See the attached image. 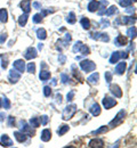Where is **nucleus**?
<instances>
[{
  "mask_svg": "<svg viewBox=\"0 0 137 148\" xmlns=\"http://www.w3.org/2000/svg\"><path fill=\"white\" fill-rule=\"evenodd\" d=\"M103 145H104V141L102 139H93V140L89 141V145L88 146L92 148H100V147H103Z\"/></svg>",
  "mask_w": 137,
  "mask_h": 148,
  "instance_id": "obj_11",
  "label": "nucleus"
},
{
  "mask_svg": "<svg viewBox=\"0 0 137 148\" xmlns=\"http://www.w3.org/2000/svg\"><path fill=\"white\" fill-rule=\"evenodd\" d=\"M56 103L57 104H62V95H59V93L56 95Z\"/></svg>",
  "mask_w": 137,
  "mask_h": 148,
  "instance_id": "obj_48",
  "label": "nucleus"
},
{
  "mask_svg": "<svg viewBox=\"0 0 137 148\" xmlns=\"http://www.w3.org/2000/svg\"><path fill=\"white\" fill-rule=\"evenodd\" d=\"M98 80H100V74L98 73H93L87 79V81H88L90 84H97V83H98Z\"/></svg>",
  "mask_w": 137,
  "mask_h": 148,
  "instance_id": "obj_19",
  "label": "nucleus"
},
{
  "mask_svg": "<svg viewBox=\"0 0 137 148\" xmlns=\"http://www.w3.org/2000/svg\"><path fill=\"white\" fill-rule=\"evenodd\" d=\"M119 2L122 7H129L132 5V0H119Z\"/></svg>",
  "mask_w": 137,
  "mask_h": 148,
  "instance_id": "obj_38",
  "label": "nucleus"
},
{
  "mask_svg": "<svg viewBox=\"0 0 137 148\" xmlns=\"http://www.w3.org/2000/svg\"><path fill=\"white\" fill-rule=\"evenodd\" d=\"M1 66H2V69H7V66H8V63H7V61H2V63H1Z\"/></svg>",
  "mask_w": 137,
  "mask_h": 148,
  "instance_id": "obj_50",
  "label": "nucleus"
},
{
  "mask_svg": "<svg viewBox=\"0 0 137 148\" xmlns=\"http://www.w3.org/2000/svg\"><path fill=\"white\" fill-rule=\"evenodd\" d=\"M126 67H127V64L125 62L119 63L117 65V67H116V73L118 74V75H122V74L125 73V71H126Z\"/></svg>",
  "mask_w": 137,
  "mask_h": 148,
  "instance_id": "obj_14",
  "label": "nucleus"
},
{
  "mask_svg": "<svg viewBox=\"0 0 137 148\" xmlns=\"http://www.w3.org/2000/svg\"><path fill=\"white\" fill-rule=\"evenodd\" d=\"M39 77H40L41 81H47L50 77V73L48 71H41L40 74H39Z\"/></svg>",
  "mask_w": 137,
  "mask_h": 148,
  "instance_id": "obj_26",
  "label": "nucleus"
},
{
  "mask_svg": "<svg viewBox=\"0 0 137 148\" xmlns=\"http://www.w3.org/2000/svg\"><path fill=\"white\" fill-rule=\"evenodd\" d=\"M89 111H90V113L94 115V116H98L100 114H101V107H100V105L96 103V104H93L92 105V107L89 108Z\"/></svg>",
  "mask_w": 137,
  "mask_h": 148,
  "instance_id": "obj_15",
  "label": "nucleus"
},
{
  "mask_svg": "<svg viewBox=\"0 0 137 148\" xmlns=\"http://www.w3.org/2000/svg\"><path fill=\"white\" fill-rule=\"evenodd\" d=\"M30 124H31V127L38 128V127L40 125V120H39V117H32V119L30 120Z\"/></svg>",
  "mask_w": 137,
  "mask_h": 148,
  "instance_id": "obj_31",
  "label": "nucleus"
},
{
  "mask_svg": "<svg viewBox=\"0 0 137 148\" xmlns=\"http://www.w3.org/2000/svg\"><path fill=\"white\" fill-rule=\"evenodd\" d=\"M2 107V101H1V98H0V108Z\"/></svg>",
  "mask_w": 137,
  "mask_h": 148,
  "instance_id": "obj_55",
  "label": "nucleus"
},
{
  "mask_svg": "<svg viewBox=\"0 0 137 148\" xmlns=\"http://www.w3.org/2000/svg\"><path fill=\"white\" fill-rule=\"evenodd\" d=\"M24 56H25V58H26V59H33V58H35V57L38 56L35 48H33V47L27 48V49H26V51H25V54H24Z\"/></svg>",
  "mask_w": 137,
  "mask_h": 148,
  "instance_id": "obj_6",
  "label": "nucleus"
},
{
  "mask_svg": "<svg viewBox=\"0 0 137 148\" xmlns=\"http://www.w3.org/2000/svg\"><path fill=\"white\" fill-rule=\"evenodd\" d=\"M0 141H1L2 146H6V147H11L13 146V141H11V139L7 135H2Z\"/></svg>",
  "mask_w": 137,
  "mask_h": 148,
  "instance_id": "obj_12",
  "label": "nucleus"
},
{
  "mask_svg": "<svg viewBox=\"0 0 137 148\" xmlns=\"http://www.w3.org/2000/svg\"><path fill=\"white\" fill-rule=\"evenodd\" d=\"M14 69L16 71H18L19 73L24 72V70H25V62L23 59H18V61L14 62Z\"/></svg>",
  "mask_w": 137,
  "mask_h": 148,
  "instance_id": "obj_9",
  "label": "nucleus"
},
{
  "mask_svg": "<svg viewBox=\"0 0 137 148\" xmlns=\"http://www.w3.org/2000/svg\"><path fill=\"white\" fill-rule=\"evenodd\" d=\"M105 81L108 83H111V81H112V73L111 72H105Z\"/></svg>",
  "mask_w": 137,
  "mask_h": 148,
  "instance_id": "obj_40",
  "label": "nucleus"
},
{
  "mask_svg": "<svg viewBox=\"0 0 137 148\" xmlns=\"http://www.w3.org/2000/svg\"><path fill=\"white\" fill-rule=\"evenodd\" d=\"M61 77H62V82H63L64 84H66L67 81H69V76H67L65 73H62L61 74Z\"/></svg>",
  "mask_w": 137,
  "mask_h": 148,
  "instance_id": "obj_41",
  "label": "nucleus"
},
{
  "mask_svg": "<svg viewBox=\"0 0 137 148\" xmlns=\"http://www.w3.org/2000/svg\"><path fill=\"white\" fill-rule=\"evenodd\" d=\"M27 72L32 74L35 72V64L34 63H29V65H27Z\"/></svg>",
  "mask_w": 137,
  "mask_h": 148,
  "instance_id": "obj_36",
  "label": "nucleus"
},
{
  "mask_svg": "<svg viewBox=\"0 0 137 148\" xmlns=\"http://www.w3.org/2000/svg\"><path fill=\"white\" fill-rule=\"evenodd\" d=\"M80 24H81V26H82L85 30H88V29L90 27V22H89V19H88V18H86V17L81 18Z\"/></svg>",
  "mask_w": 137,
  "mask_h": 148,
  "instance_id": "obj_23",
  "label": "nucleus"
},
{
  "mask_svg": "<svg viewBox=\"0 0 137 148\" xmlns=\"http://www.w3.org/2000/svg\"><path fill=\"white\" fill-rule=\"evenodd\" d=\"M37 37H38V39H40V40H45V39L47 38V32H46V30H45V29H38V30H37Z\"/></svg>",
  "mask_w": 137,
  "mask_h": 148,
  "instance_id": "obj_21",
  "label": "nucleus"
},
{
  "mask_svg": "<svg viewBox=\"0 0 137 148\" xmlns=\"http://www.w3.org/2000/svg\"><path fill=\"white\" fill-rule=\"evenodd\" d=\"M41 21H42L41 14H35V15L33 16V22H34V23H41Z\"/></svg>",
  "mask_w": 137,
  "mask_h": 148,
  "instance_id": "obj_37",
  "label": "nucleus"
},
{
  "mask_svg": "<svg viewBox=\"0 0 137 148\" xmlns=\"http://www.w3.org/2000/svg\"><path fill=\"white\" fill-rule=\"evenodd\" d=\"M117 11H118L117 7H116V6H111V7H109L108 10L105 11V15H106V16H112V15H114Z\"/></svg>",
  "mask_w": 137,
  "mask_h": 148,
  "instance_id": "obj_27",
  "label": "nucleus"
},
{
  "mask_svg": "<svg viewBox=\"0 0 137 148\" xmlns=\"http://www.w3.org/2000/svg\"><path fill=\"white\" fill-rule=\"evenodd\" d=\"M43 95H45L46 97H49V96L51 95V89H50V87H45V88H43Z\"/></svg>",
  "mask_w": 137,
  "mask_h": 148,
  "instance_id": "obj_39",
  "label": "nucleus"
},
{
  "mask_svg": "<svg viewBox=\"0 0 137 148\" xmlns=\"http://www.w3.org/2000/svg\"><path fill=\"white\" fill-rule=\"evenodd\" d=\"M14 124H15V117L14 116H9L8 117V125L9 127H14Z\"/></svg>",
  "mask_w": 137,
  "mask_h": 148,
  "instance_id": "obj_43",
  "label": "nucleus"
},
{
  "mask_svg": "<svg viewBox=\"0 0 137 148\" xmlns=\"http://www.w3.org/2000/svg\"><path fill=\"white\" fill-rule=\"evenodd\" d=\"M2 106H3L6 109H9V108H10V101H9L8 98L5 97V98L2 99Z\"/></svg>",
  "mask_w": 137,
  "mask_h": 148,
  "instance_id": "obj_35",
  "label": "nucleus"
},
{
  "mask_svg": "<svg viewBox=\"0 0 137 148\" xmlns=\"http://www.w3.org/2000/svg\"><path fill=\"white\" fill-rule=\"evenodd\" d=\"M121 21H122L124 24H133V23H135V18H133V17H127V16H124Z\"/></svg>",
  "mask_w": 137,
  "mask_h": 148,
  "instance_id": "obj_32",
  "label": "nucleus"
},
{
  "mask_svg": "<svg viewBox=\"0 0 137 148\" xmlns=\"http://www.w3.org/2000/svg\"><path fill=\"white\" fill-rule=\"evenodd\" d=\"M134 1H136V0H134Z\"/></svg>",
  "mask_w": 137,
  "mask_h": 148,
  "instance_id": "obj_56",
  "label": "nucleus"
},
{
  "mask_svg": "<svg viewBox=\"0 0 137 148\" xmlns=\"http://www.w3.org/2000/svg\"><path fill=\"white\" fill-rule=\"evenodd\" d=\"M19 128H21V130H22V132L24 133V135H27V136H30V137H32L33 136V131L31 130V128L26 124V122L25 121H21L19 122Z\"/></svg>",
  "mask_w": 137,
  "mask_h": 148,
  "instance_id": "obj_5",
  "label": "nucleus"
},
{
  "mask_svg": "<svg viewBox=\"0 0 137 148\" xmlns=\"http://www.w3.org/2000/svg\"><path fill=\"white\" fill-rule=\"evenodd\" d=\"M21 7H22V9L25 14H29L30 10H31V1L30 0H23L21 2Z\"/></svg>",
  "mask_w": 137,
  "mask_h": 148,
  "instance_id": "obj_13",
  "label": "nucleus"
},
{
  "mask_svg": "<svg viewBox=\"0 0 137 148\" xmlns=\"http://www.w3.org/2000/svg\"><path fill=\"white\" fill-rule=\"evenodd\" d=\"M5 117H6V115H5V113H0V122H3V120H5Z\"/></svg>",
  "mask_w": 137,
  "mask_h": 148,
  "instance_id": "obj_51",
  "label": "nucleus"
},
{
  "mask_svg": "<svg viewBox=\"0 0 137 148\" xmlns=\"http://www.w3.org/2000/svg\"><path fill=\"white\" fill-rule=\"evenodd\" d=\"M65 61H66V57H65L64 55H59V56H58V62H59L61 64H64Z\"/></svg>",
  "mask_w": 137,
  "mask_h": 148,
  "instance_id": "obj_45",
  "label": "nucleus"
},
{
  "mask_svg": "<svg viewBox=\"0 0 137 148\" xmlns=\"http://www.w3.org/2000/svg\"><path fill=\"white\" fill-rule=\"evenodd\" d=\"M125 115H126V112H125L124 109L120 111V112L117 114V116L114 117V120H112V121L110 122V125H111V127H116V125L121 124V122H122L124 119H125Z\"/></svg>",
  "mask_w": 137,
  "mask_h": 148,
  "instance_id": "obj_3",
  "label": "nucleus"
},
{
  "mask_svg": "<svg viewBox=\"0 0 137 148\" xmlns=\"http://www.w3.org/2000/svg\"><path fill=\"white\" fill-rule=\"evenodd\" d=\"M50 138H51V132H50V130L45 129V130L41 132V140L45 141V143H47V141L50 140Z\"/></svg>",
  "mask_w": 137,
  "mask_h": 148,
  "instance_id": "obj_16",
  "label": "nucleus"
},
{
  "mask_svg": "<svg viewBox=\"0 0 137 148\" xmlns=\"http://www.w3.org/2000/svg\"><path fill=\"white\" fill-rule=\"evenodd\" d=\"M38 48H39V49H40V50H41V49H42V48H43V45H42V43H40V45H39V46H38Z\"/></svg>",
  "mask_w": 137,
  "mask_h": 148,
  "instance_id": "obj_53",
  "label": "nucleus"
},
{
  "mask_svg": "<svg viewBox=\"0 0 137 148\" xmlns=\"http://www.w3.org/2000/svg\"><path fill=\"white\" fill-rule=\"evenodd\" d=\"M66 100L67 101H71V100H73V98H74V91H70L69 93H67V96H66Z\"/></svg>",
  "mask_w": 137,
  "mask_h": 148,
  "instance_id": "obj_42",
  "label": "nucleus"
},
{
  "mask_svg": "<svg viewBox=\"0 0 137 148\" xmlns=\"http://www.w3.org/2000/svg\"><path fill=\"white\" fill-rule=\"evenodd\" d=\"M76 112H77V105H69V106H66L65 108H64V111H63V114H62V117H63V120H70L71 117H73V115L76 114Z\"/></svg>",
  "mask_w": 137,
  "mask_h": 148,
  "instance_id": "obj_1",
  "label": "nucleus"
},
{
  "mask_svg": "<svg viewBox=\"0 0 137 148\" xmlns=\"http://www.w3.org/2000/svg\"><path fill=\"white\" fill-rule=\"evenodd\" d=\"M98 7H100V2L96 1V0H93V1H90L89 5H88V10H89L90 13H94V11H96V10L98 9Z\"/></svg>",
  "mask_w": 137,
  "mask_h": 148,
  "instance_id": "obj_17",
  "label": "nucleus"
},
{
  "mask_svg": "<svg viewBox=\"0 0 137 148\" xmlns=\"http://www.w3.org/2000/svg\"><path fill=\"white\" fill-rule=\"evenodd\" d=\"M33 7H34L35 9H40V8H41V5H40L39 2H33Z\"/></svg>",
  "mask_w": 137,
  "mask_h": 148,
  "instance_id": "obj_49",
  "label": "nucleus"
},
{
  "mask_svg": "<svg viewBox=\"0 0 137 148\" xmlns=\"http://www.w3.org/2000/svg\"><path fill=\"white\" fill-rule=\"evenodd\" d=\"M80 67H81V70H82L84 72L89 73V72L95 71L96 65H95V63H93L92 61H87V59H85V61H81V63H80Z\"/></svg>",
  "mask_w": 137,
  "mask_h": 148,
  "instance_id": "obj_2",
  "label": "nucleus"
},
{
  "mask_svg": "<svg viewBox=\"0 0 137 148\" xmlns=\"http://www.w3.org/2000/svg\"><path fill=\"white\" fill-rule=\"evenodd\" d=\"M67 131H69V125L63 124V125H61V127H59V129L57 130V133H58L59 136H63V135H65Z\"/></svg>",
  "mask_w": 137,
  "mask_h": 148,
  "instance_id": "obj_25",
  "label": "nucleus"
},
{
  "mask_svg": "<svg viewBox=\"0 0 137 148\" xmlns=\"http://www.w3.org/2000/svg\"><path fill=\"white\" fill-rule=\"evenodd\" d=\"M6 40H7V33H2L0 35V43H3Z\"/></svg>",
  "mask_w": 137,
  "mask_h": 148,
  "instance_id": "obj_46",
  "label": "nucleus"
},
{
  "mask_svg": "<svg viewBox=\"0 0 137 148\" xmlns=\"http://www.w3.org/2000/svg\"><path fill=\"white\" fill-rule=\"evenodd\" d=\"M120 54H122V55H120V56H122V58H127L128 57V54L127 53H120Z\"/></svg>",
  "mask_w": 137,
  "mask_h": 148,
  "instance_id": "obj_52",
  "label": "nucleus"
},
{
  "mask_svg": "<svg viewBox=\"0 0 137 148\" xmlns=\"http://www.w3.org/2000/svg\"><path fill=\"white\" fill-rule=\"evenodd\" d=\"M127 11H128V13H133V11H134V8H133V9L129 8V9H127Z\"/></svg>",
  "mask_w": 137,
  "mask_h": 148,
  "instance_id": "obj_54",
  "label": "nucleus"
},
{
  "mask_svg": "<svg viewBox=\"0 0 137 148\" xmlns=\"http://www.w3.org/2000/svg\"><path fill=\"white\" fill-rule=\"evenodd\" d=\"M79 51L84 55V56H86V55H88L89 53H90V50H89V48L87 47V46H85V45H81L80 46V48H79Z\"/></svg>",
  "mask_w": 137,
  "mask_h": 148,
  "instance_id": "obj_30",
  "label": "nucleus"
},
{
  "mask_svg": "<svg viewBox=\"0 0 137 148\" xmlns=\"http://www.w3.org/2000/svg\"><path fill=\"white\" fill-rule=\"evenodd\" d=\"M119 58H120V53H119V51H114V53L112 54L111 58H110V63H111V64H114V63H117V62L119 61Z\"/></svg>",
  "mask_w": 137,
  "mask_h": 148,
  "instance_id": "obj_24",
  "label": "nucleus"
},
{
  "mask_svg": "<svg viewBox=\"0 0 137 148\" xmlns=\"http://www.w3.org/2000/svg\"><path fill=\"white\" fill-rule=\"evenodd\" d=\"M26 22H27V14H24V15L18 17V24L21 26H24L26 24Z\"/></svg>",
  "mask_w": 137,
  "mask_h": 148,
  "instance_id": "obj_29",
  "label": "nucleus"
},
{
  "mask_svg": "<svg viewBox=\"0 0 137 148\" xmlns=\"http://www.w3.org/2000/svg\"><path fill=\"white\" fill-rule=\"evenodd\" d=\"M14 136H15V138H16V140L18 141V143H24L25 140H26V137H25V135L21 131V132H18V131H16L15 133H14Z\"/></svg>",
  "mask_w": 137,
  "mask_h": 148,
  "instance_id": "obj_20",
  "label": "nucleus"
},
{
  "mask_svg": "<svg viewBox=\"0 0 137 148\" xmlns=\"http://www.w3.org/2000/svg\"><path fill=\"white\" fill-rule=\"evenodd\" d=\"M81 45H82V42H81V41H78V42L76 43V46H74V48H73V51H74V53H76L77 50L79 51V48H80V46H81Z\"/></svg>",
  "mask_w": 137,
  "mask_h": 148,
  "instance_id": "obj_47",
  "label": "nucleus"
},
{
  "mask_svg": "<svg viewBox=\"0 0 137 148\" xmlns=\"http://www.w3.org/2000/svg\"><path fill=\"white\" fill-rule=\"evenodd\" d=\"M108 131V127H101L100 129H97L96 131H93V135H101V133H105Z\"/></svg>",
  "mask_w": 137,
  "mask_h": 148,
  "instance_id": "obj_33",
  "label": "nucleus"
},
{
  "mask_svg": "<svg viewBox=\"0 0 137 148\" xmlns=\"http://www.w3.org/2000/svg\"><path fill=\"white\" fill-rule=\"evenodd\" d=\"M127 34H128L130 38H135V35H136V27H135V26H132V27L127 31Z\"/></svg>",
  "mask_w": 137,
  "mask_h": 148,
  "instance_id": "obj_34",
  "label": "nucleus"
},
{
  "mask_svg": "<svg viewBox=\"0 0 137 148\" xmlns=\"http://www.w3.org/2000/svg\"><path fill=\"white\" fill-rule=\"evenodd\" d=\"M19 77H21V74H19V72H16L14 69L9 71L8 79H9V81H10L11 83H16V82L19 80Z\"/></svg>",
  "mask_w": 137,
  "mask_h": 148,
  "instance_id": "obj_7",
  "label": "nucleus"
},
{
  "mask_svg": "<svg viewBox=\"0 0 137 148\" xmlns=\"http://www.w3.org/2000/svg\"><path fill=\"white\" fill-rule=\"evenodd\" d=\"M127 42H128V40L124 35H118L116 38V45L117 46H125V45H127Z\"/></svg>",
  "mask_w": 137,
  "mask_h": 148,
  "instance_id": "obj_18",
  "label": "nucleus"
},
{
  "mask_svg": "<svg viewBox=\"0 0 137 148\" xmlns=\"http://www.w3.org/2000/svg\"><path fill=\"white\" fill-rule=\"evenodd\" d=\"M102 103H103V106H104L105 109H110V108H112L113 106L117 105L116 99L114 98H111V97H104L103 100H102Z\"/></svg>",
  "mask_w": 137,
  "mask_h": 148,
  "instance_id": "obj_4",
  "label": "nucleus"
},
{
  "mask_svg": "<svg viewBox=\"0 0 137 148\" xmlns=\"http://www.w3.org/2000/svg\"><path fill=\"white\" fill-rule=\"evenodd\" d=\"M110 91H111V93H113V95H114V97H118V98H120V97L122 96L121 88H120L118 84L111 85V87H110Z\"/></svg>",
  "mask_w": 137,
  "mask_h": 148,
  "instance_id": "obj_10",
  "label": "nucleus"
},
{
  "mask_svg": "<svg viewBox=\"0 0 137 148\" xmlns=\"http://www.w3.org/2000/svg\"><path fill=\"white\" fill-rule=\"evenodd\" d=\"M48 120H49L48 116H47V115H43V116L41 117V120H40V121H41V124H42V125H46V124L48 123Z\"/></svg>",
  "mask_w": 137,
  "mask_h": 148,
  "instance_id": "obj_44",
  "label": "nucleus"
},
{
  "mask_svg": "<svg viewBox=\"0 0 137 148\" xmlns=\"http://www.w3.org/2000/svg\"><path fill=\"white\" fill-rule=\"evenodd\" d=\"M8 19V13L6 9H0V22L6 23Z\"/></svg>",
  "mask_w": 137,
  "mask_h": 148,
  "instance_id": "obj_22",
  "label": "nucleus"
},
{
  "mask_svg": "<svg viewBox=\"0 0 137 148\" xmlns=\"http://www.w3.org/2000/svg\"><path fill=\"white\" fill-rule=\"evenodd\" d=\"M76 21H77V18H76V14L71 11V13L69 14V16L66 17V22H67V23H70V24H74V23H76Z\"/></svg>",
  "mask_w": 137,
  "mask_h": 148,
  "instance_id": "obj_28",
  "label": "nucleus"
},
{
  "mask_svg": "<svg viewBox=\"0 0 137 148\" xmlns=\"http://www.w3.org/2000/svg\"><path fill=\"white\" fill-rule=\"evenodd\" d=\"M92 39H96V40H102L104 42H108L110 40L109 34L106 33H93L92 34Z\"/></svg>",
  "mask_w": 137,
  "mask_h": 148,
  "instance_id": "obj_8",
  "label": "nucleus"
}]
</instances>
